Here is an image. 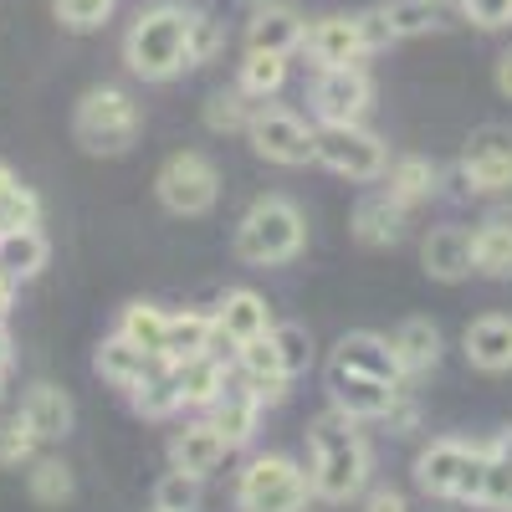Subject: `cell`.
<instances>
[{"instance_id": "6da1fadb", "label": "cell", "mask_w": 512, "mask_h": 512, "mask_svg": "<svg viewBox=\"0 0 512 512\" xmlns=\"http://www.w3.org/2000/svg\"><path fill=\"white\" fill-rule=\"evenodd\" d=\"M308 451H313V466H308L313 497L354 502L364 492V482H369V446L354 431V415H344V410L318 415L313 431H308Z\"/></svg>"}, {"instance_id": "7a4b0ae2", "label": "cell", "mask_w": 512, "mask_h": 512, "mask_svg": "<svg viewBox=\"0 0 512 512\" xmlns=\"http://www.w3.org/2000/svg\"><path fill=\"white\" fill-rule=\"evenodd\" d=\"M190 11L185 6H149L134 16L123 36V67L144 82H169L190 67Z\"/></svg>"}, {"instance_id": "3957f363", "label": "cell", "mask_w": 512, "mask_h": 512, "mask_svg": "<svg viewBox=\"0 0 512 512\" xmlns=\"http://www.w3.org/2000/svg\"><path fill=\"white\" fill-rule=\"evenodd\" d=\"M303 246H308V221L287 195H262L236 221V236H231L236 262H246V267H282Z\"/></svg>"}, {"instance_id": "277c9868", "label": "cell", "mask_w": 512, "mask_h": 512, "mask_svg": "<svg viewBox=\"0 0 512 512\" xmlns=\"http://www.w3.org/2000/svg\"><path fill=\"white\" fill-rule=\"evenodd\" d=\"M139 128H144V113L123 88H88L77 98L72 139H77L82 154H98V159L128 154L134 139H139Z\"/></svg>"}, {"instance_id": "5b68a950", "label": "cell", "mask_w": 512, "mask_h": 512, "mask_svg": "<svg viewBox=\"0 0 512 512\" xmlns=\"http://www.w3.org/2000/svg\"><path fill=\"white\" fill-rule=\"evenodd\" d=\"M313 482L292 456H256L236 482V512H308Z\"/></svg>"}, {"instance_id": "8992f818", "label": "cell", "mask_w": 512, "mask_h": 512, "mask_svg": "<svg viewBox=\"0 0 512 512\" xmlns=\"http://www.w3.org/2000/svg\"><path fill=\"white\" fill-rule=\"evenodd\" d=\"M482 472H487V451L466 441H431L415 456V482L425 497L482 502Z\"/></svg>"}, {"instance_id": "52a82bcc", "label": "cell", "mask_w": 512, "mask_h": 512, "mask_svg": "<svg viewBox=\"0 0 512 512\" xmlns=\"http://www.w3.org/2000/svg\"><path fill=\"white\" fill-rule=\"evenodd\" d=\"M154 195L169 216H205V210H216V200H221V169L200 149H180L159 164Z\"/></svg>"}, {"instance_id": "ba28073f", "label": "cell", "mask_w": 512, "mask_h": 512, "mask_svg": "<svg viewBox=\"0 0 512 512\" xmlns=\"http://www.w3.org/2000/svg\"><path fill=\"white\" fill-rule=\"evenodd\" d=\"M318 164L344 180L374 185L390 169V144L369 134L364 123H318Z\"/></svg>"}, {"instance_id": "9c48e42d", "label": "cell", "mask_w": 512, "mask_h": 512, "mask_svg": "<svg viewBox=\"0 0 512 512\" xmlns=\"http://www.w3.org/2000/svg\"><path fill=\"white\" fill-rule=\"evenodd\" d=\"M251 149L262 154L267 164H282V169H303V164H318V128H308L292 108H272L262 103L246 128Z\"/></svg>"}, {"instance_id": "30bf717a", "label": "cell", "mask_w": 512, "mask_h": 512, "mask_svg": "<svg viewBox=\"0 0 512 512\" xmlns=\"http://www.w3.org/2000/svg\"><path fill=\"white\" fill-rule=\"evenodd\" d=\"M461 180L477 195H502L512 190V128L482 123L461 149Z\"/></svg>"}, {"instance_id": "8fae6325", "label": "cell", "mask_w": 512, "mask_h": 512, "mask_svg": "<svg viewBox=\"0 0 512 512\" xmlns=\"http://www.w3.org/2000/svg\"><path fill=\"white\" fill-rule=\"evenodd\" d=\"M374 103V82L359 62L349 67H323L313 82V113L318 123H359Z\"/></svg>"}, {"instance_id": "7c38bea8", "label": "cell", "mask_w": 512, "mask_h": 512, "mask_svg": "<svg viewBox=\"0 0 512 512\" xmlns=\"http://www.w3.org/2000/svg\"><path fill=\"white\" fill-rule=\"evenodd\" d=\"M328 395H333V410H344L354 420H390V410L405 395V384L374 379V374H359V369H344V364H328Z\"/></svg>"}, {"instance_id": "4fadbf2b", "label": "cell", "mask_w": 512, "mask_h": 512, "mask_svg": "<svg viewBox=\"0 0 512 512\" xmlns=\"http://www.w3.org/2000/svg\"><path fill=\"white\" fill-rule=\"evenodd\" d=\"M303 52L308 62L323 72V67H349V62H364L369 47H364V31H359V16H318L303 36Z\"/></svg>"}, {"instance_id": "5bb4252c", "label": "cell", "mask_w": 512, "mask_h": 512, "mask_svg": "<svg viewBox=\"0 0 512 512\" xmlns=\"http://www.w3.org/2000/svg\"><path fill=\"white\" fill-rule=\"evenodd\" d=\"M164 359H154L149 349H139L134 338H123V333H108L103 344H98V354H93V369L103 374V384H113V390H139V384L159 369Z\"/></svg>"}, {"instance_id": "9a60e30c", "label": "cell", "mask_w": 512, "mask_h": 512, "mask_svg": "<svg viewBox=\"0 0 512 512\" xmlns=\"http://www.w3.org/2000/svg\"><path fill=\"white\" fill-rule=\"evenodd\" d=\"M231 456V441L216 431V425L210 420H195V425H185V431L169 441V466H175V472H190V477H210L216 472V466Z\"/></svg>"}, {"instance_id": "2e32d148", "label": "cell", "mask_w": 512, "mask_h": 512, "mask_svg": "<svg viewBox=\"0 0 512 512\" xmlns=\"http://www.w3.org/2000/svg\"><path fill=\"white\" fill-rule=\"evenodd\" d=\"M420 267L431 272L436 282H461L472 277L477 262H472V231L461 226H436L431 236L420 241Z\"/></svg>"}, {"instance_id": "e0dca14e", "label": "cell", "mask_w": 512, "mask_h": 512, "mask_svg": "<svg viewBox=\"0 0 512 512\" xmlns=\"http://www.w3.org/2000/svg\"><path fill=\"white\" fill-rule=\"evenodd\" d=\"M308 36V21L292 6H256V16L246 21V52H282L292 57Z\"/></svg>"}, {"instance_id": "ac0fdd59", "label": "cell", "mask_w": 512, "mask_h": 512, "mask_svg": "<svg viewBox=\"0 0 512 512\" xmlns=\"http://www.w3.org/2000/svg\"><path fill=\"white\" fill-rule=\"evenodd\" d=\"M216 328H221L226 344H246V338L272 333V308H267V297L251 292V287H231V292L221 297V308H216Z\"/></svg>"}, {"instance_id": "d6986e66", "label": "cell", "mask_w": 512, "mask_h": 512, "mask_svg": "<svg viewBox=\"0 0 512 512\" xmlns=\"http://www.w3.org/2000/svg\"><path fill=\"white\" fill-rule=\"evenodd\" d=\"M461 349H466V359H472L482 374H507L512 369V318L487 313L477 323H466Z\"/></svg>"}, {"instance_id": "ffe728a7", "label": "cell", "mask_w": 512, "mask_h": 512, "mask_svg": "<svg viewBox=\"0 0 512 512\" xmlns=\"http://www.w3.org/2000/svg\"><path fill=\"white\" fill-rule=\"evenodd\" d=\"M262 400H256L251 390H246V379H231L226 390H221V400L210 405V425L231 441V451L236 446H246L251 436H256V425H262Z\"/></svg>"}, {"instance_id": "44dd1931", "label": "cell", "mask_w": 512, "mask_h": 512, "mask_svg": "<svg viewBox=\"0 0 512 512\" xmlns=\"http://www.w3.org/2000/svg\"><path fill=\"white\" fill-rule=\"evenodd\" d=\"M390 349L400 359V374L405 379H420L441 364V328L431 318H405L395 333H390Z\"/></svg>"}, {"instance_id": "7402d4cb", "label": "cell", "mask_w": 512, "mask_h": 512, "mask_svg": "<svg viewBox=\"0 0 512 512\" xmlns=\"http://www.w3.org/2000/svg\"><path fill=\"white\" fill-rule=\"evenodd\" d=\"M405 216H410V210L395 195H384V190L364 195L354 205V241L359 246H395L405 236Z\"/></svg>"}, {"instance_id": "603a6c76", "label": "cell", "mask_w": 512, "mask_h": 512, "mask_svg": "<svg viewBox=\"0 0 512 512\" xmlns=\"http://www.w3.org/2000/svg\"><path fill=\"white\" fill-rule=\"evenodd\" d=\"M333 364L359 369V374H374V379H390V384H405L400 359H395V349H390V338H379V333H344V338H338Z\"/></svg>"}, {"instance_id": "cb8c5ba5", "label": "cell", "mask_w": 512, "mask_h": 512, "mask_svg": "<svg viewBox=\"0 0 512 512\" xmlns=\"http://www.w3.org/2000/svg\"><path fill=\"white\" fill-rule=\"evenodd\" d=\"M21 420L41 441H67L77 410H72L67 390H57V384H36V390H26V400H21Z\"/></svg>"}, {"instance_id": "d4e9b609", "label": "cell", "mask_w": 512, "mask_h": 512, "mask_svg": "<svg viewBox=\"0 0 512 512\" xmlns=\"http://www.w3.org/2000/svg\"><path fill=\"white\" fill-rule=\"evenodd\" d=\"M221 328L216 313H169V338H164V364H185L200 354H216Z\"/></svg>"}, {"instance_id": "484cf974", "label": "cell", "mask_w": 512, "mask_h": 512, "mask_svg": "<svg viewBox=\"0 0 512 512\" xmlns=\"http://www.w3.org/2000/svg\"><path fill=\"white\" fill-rule=\"evenodd\" d=\"M47 262H52V246H47V236H41L36 226L0 231V277H11L21 287V282L41 277V267H47Z\"/></svg>"}, {"instance_id": "4316f807", "label": "cell", "mask_w": 512, "mask_h": 512, "mask_svg": "<svg viewBox=\"0 0 512 512\" xmlns=\"http://www.w3.org/2000/svg\"><path fill=\"white\" fill-rule=\"evenodd\" d=\"M175 379H180V405L210 410V405L221 400V390L231 384V369L221 364V354H200V359L175 364Z\"/></svg>"}, {"instance_id": "83f0119b", "label": "cell", "mask_w": 512, "mask_h": 512, "mask_svg": "<svg viewBox=\"0 0 512 512\" xmlns=\"http://www.w3.org/2000/svg\"><path fill=\"white\" fill-rule=\"evenodd\" d=\"M472 262L482 277H512V210H492L472 231Z\"/></svg>"}, {"instance_id": "f1b7e54d", "label": "cell", "mask_w": 512, "mask_h": 512, "mask_svg": "<svg viewBox=\"0 0 512 512\" xmlns=\"http://www.w3.org/2000/svg\"><path fill=\"white\" fill-rule=\"evenodd\" d=\"M384 195H395L405 210L410 205H420V200H431L436 195V185H441V169L425 159V154H405V159H395L390 169H384Z\"/></svg>"}, {"instance_id": "f546056e", "label": "cell", "mask_w": 512, "mask_h": 512, "mask_svg": "<svg viewBox=\"0 0 512 512\" xmlns=\"http://www.w3.org/2000/svg\"><path fill=\"white\" fill-rule=\"evenodd\" d=\"M26 492L36 507H67L77 482H72V466L62 456H36L26 461Z\"/></svg>"}, {"instance_id": "4dcf8cb0", "label": "cell", "mask_w": 512, "mask_h": 512, "mask_svg": "<svg viewBox=\"0 0 512 512\" xmlns=\"http://www.w3.org/2000/svg\"><path fill=\"white\" fill-rule=\"evenodd\" d=\"M379 16H384V26H390L395 41H405V36L436 31L446 21V0H384Z\"/></svg>"}, {"instance_id": "1f68e13d", "label": "cell", "mask_w": 512, "mask_h": 512, "mask_svg": "<svg viewBox=\"0 0 512 512\" xmlns=\"http://www.w3.org/2000/svg\"><path fill=\"white\" fill-rule=\"evenodd\" d=\"M128 400H134V410L144 415V420H164V415H175V410H185L180 405V379H175V364H159L139 390H128Z\"/></svg>"}, {"instance_id": "d6a6232c", "label": "cell", "mask_w": 512, "mask_h": 512, "mask_svg": "<svg viewBox=\"0 0 512 512\" xmlns=\"http://www.w3.org/2000/svg\"><path fill=\"white\" fill-rule=\"evenodd\" d=\"M282 82H287V57L282 52H246L241 62V77H236V88L256 103H267L282 93Z\"/></svg>"}, {"instance_id": "836d02e7", "label": "cell", "mask_w": 512, "mask_h": 512, "mask_svg": "<svg viewBox=\"0 0 512 512\" xmlns=\"http://www.w3.org/2000/svg\"><path fill=\"white\" fill-rule=\"evenodd\" d=\"M236 369H241L246 384H292V374L282 369V354H277V344H272V333L236 344Z\"/></svg>"}, {"instance_id": "e575fe53", "label": "cell", "mask_w": 512, "mask_h": 512, "mask_svg": "<svg viewBox=\"0 0 512 512\" xmlns=\"http://www.w3.org/2000/svg\"><path fill=\"white\" fill-rule=\"evenodd\" d=\"M118 333L134 338L139 349H149L154 359H164V338H169V313L154 308V303H128L123 318H118Z\"/></svg>"}, {"instance_id": "d590c367", "label": "cell", "mask_w": 512, "mask_h": 512, "mask_svg": "<svg viewBox=\"0 0 512 512\" xmlns=\"http://www.w3.org/2000/svg\"><path fill=\"white\" fill-rule=\"evenodd\" d=\"M26 226H41V200L0 164V231H26Z\"/></svg>"}, {"instance_id": "8d00e7d4", "label": "cell", "mask_w": 512, "mask_h": 512, "mask_svg": "<svg viewBox=\"0 0 512 512\" xmlns=\"http://www.w3.org/2000/svg\"><path fill=\"white\" fill-rule=\"evenodd\" d=\"M487 451V472H482V507H507L512 502V425L482 446Z\"/></svg>"}, {"instance_id": "74e56055", "label": "cell", "mask_w": 512, "mask_h": 512, "mask_svg": "<svg viewBox=\"0 0 512 512\" xmlns=\"http://www.w3.org/2000/svg\"><path fill=\"white\" fill-rule=\"evenodd\" d=\"M256 98H246L241 88H231V93H216L205 103V128L210 134H246L251 128V118H256Z\"/></svg>"}, {"instance_id": "f35d334b", "label": "cell", "mask_w": 512, "mask_h": 512, "mask_svg": "<svg viewBox=\"0 0 512 512\" xmlns=\"http://www.w3.org/2000/svg\"><path fill=\"white\" fill-rule=\"evenodd\" d=\"M113 11H118V0H52V16L62 21V31H77V36L103 31Z\"/></svg>"}, {"instance_id": "ab89813d", "label": "cell", "mask_w": 512, "mask_h": 512, "mask_svg": "<svg viewBox=\"0 0 512 512\" xmlns=\"http://www.w3.org/2000/svg\"><path fill=\"white\" fill-rule=\"evenodd\" d=\"M154 507L159 512H195L200 507V477H190V472H169L154 482Z\"/></svg>"}, {"instance_id": "60d3db41", "label": "cell", "mask_w": 512, "mask_h": 512, "mask_svg": "<svg viewBox=\"0 0 512 512\" xmlns=\"http://www.w3.org/2000/svg\"><path fill=\"white\" fill-rule=\"evenodd\" d=\"M272 344H277L282 369H287L292 379L313 364V333H308L303 323H272Z\"/></svg>"}, {"instance_id": "b9f144b4", "label": "cell", "mask_w": 512, "mask_h": 512, "mask_svg": "<svg viewBox=\"0 0 512 512\" xmlns=\"http://www.w3.org/2000/svg\"><path fill=\"white\" fill-rule=\"evenodd\" d=\"M36 446H41V436L31 431L21 415L0 425V466H26V461H36Z\"/></svg>"}, {"instance_id": "7bdbcfd3", "label": "cell", "mask_w": 512, "mask_h": 512, "mask_svg": "<svg viewBox=\"0 0 512 512\" xmlns=\"http://www.w3.org/2000/svg\"><path fill=\"white\" fill-rule=\"evenodd\" d=\"M216 52H221V21L210 11H190V47H185L190 67H205Z\"/></svg>"}, {"instance_id": "ee69618b", "label": "cell", "mask_w": 512, "mask_h": 512, "mask_svg": "<svg viewBox=\"0 0 512 512\" xmlns=\"http://www.w3.org/2000/svg\"><path fill=\"white\" fill-rule=\"evenodd\" d=\"M456 6H461L466 21L482 26V31H502V26H512V0H456Z\"/></svg>"}, {"instance_id": "f6af8a7d", "label": "cell", "mask_w": 512, "mask_h": 512, "mask_svg": "<svg viewBox=\"0 0 512 512\" xmlns=\"http://www.w3.org/2000/svg\"><path fill=\"white\" fill-rule=\"evenodd\" d=\"M364 512H410V502H405L395 487H379V492L364 497Z\"/></svg>"}, {"instance_id": "bcb514c9", "label": "cell", "mask_w": 512, "mask_h": 512, "mask_svg": "<svg viewBox=\"0 0 512 512\" xmlns=\"http://www.w3.org/2000/svg\"><path fill=\"white\" fill-rule=\"evenodd\" d=\"M16 364V338H11V323L0 318V369H11Z\"/></svg>"}, {"instance_id": "7dc6e473", "label": "cell", "mask_w": 512, "mask_h": 512, "mask_svg": "<svg viewBox=\"0 0 512 512\" xmlns=\"http://www.w3.org/2000/svg\"><path fill=\"white\" fill-rule=\"evenodd\" d=\"M497 88H502V98H512V52L497 62Z\"/></svg>"}, {"instance_id": "c3c4849f", "label": "cell", "mask_w": 512, "mask_h": 512, "mask_svg": "<svg viewBox=\"0 0 512 512\" xmlns=\"http://www.w3.org/2000/svg\"><path fill=\"white\" fill-rule=\"evenodd\" d=\"M11 297H16V282H11V277H0V318L11 313Z\"/></svg>"}, {"instance_id": "681fc988", "label": "cell", "mask_w": 512, "mask_h": 512, "mask_svg": "<svg viewBox=\"0 0 512 512\" xmlns=\"http://www.w3.org/2000/svg\"><path fill=\"white\" fill-rule=\"evenodd\" d=\"M0 390H6V369H0Z\"/></svg>"}, {"instance_id": "f907efd6", "label": "cell", "mask_w": 512, "mask_h": 512, "mask_svg": "<svg viewBox=\"0 0 512 512\" xmlns=\"http://www.w3.org/2000/svg\"><path fill=\"white\" fill-rule=\"evenodd\" d=\"M507 512H512V502H507Z\"/></svg>"}, {"instance_id": "816d5d0a", "label": "cell", "mask_w": 512, "mask_h": 512, "mask_svg": "<svg viewBox=\"0 0 512 512\" xmlns=\"http://www.w3.org/2000/svg\"><path fill=\"white\" fill-rule=\"evenodd\" d=\"M154 512H159V507H154Z\"/></svg>"}]
</instances>
